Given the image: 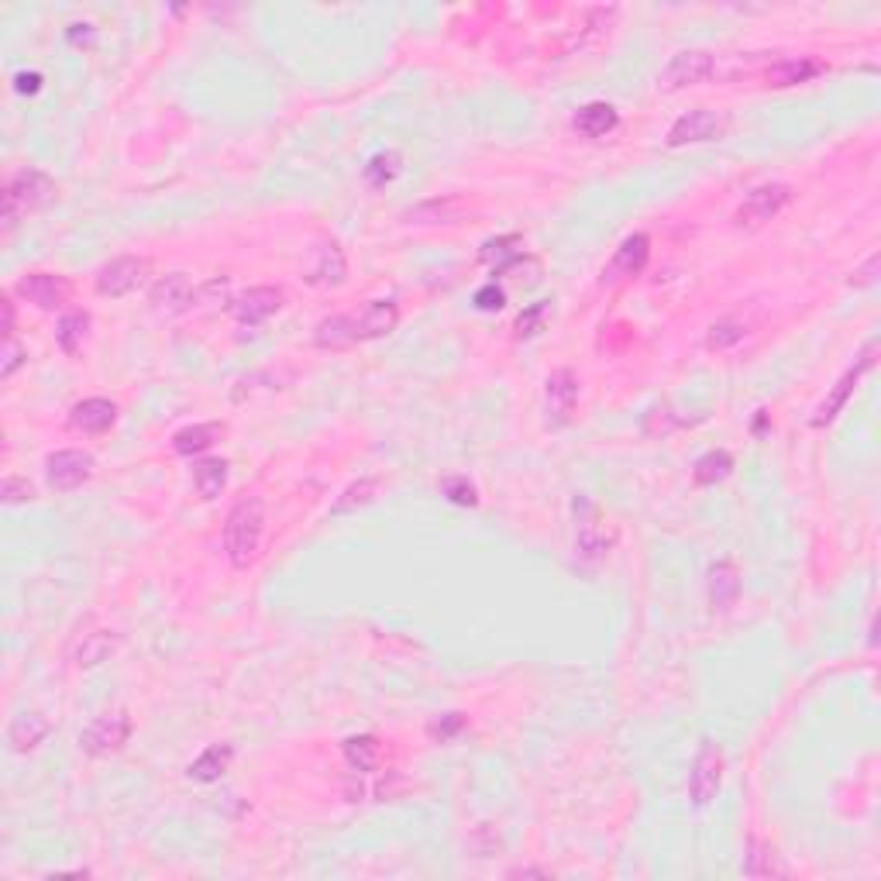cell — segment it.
<instances>
[{"mask_svg": "<svg viewBox=\"0 0 881 881\" xmlns=\"http://www.w3.org/2000/svg\"><path fill=\"white\" fill-rule=\"evenodd\" d=\"M265 530V503L259 496H245L231 506L228 520H224V555L235 568H248L259 555Z\"/></svg>", "mask_w": 881, "mask_h": 881, "instance_id": "6da1fadb", "label": "cell"}, {"mask_svg": "<svg viewBox=\"0 0 881 881\" xmlns=\"http://www.w3.org/2000/svg\"><path fill=\"white\" fill-rule=\"evenodd\" d=\"M52 197H56V179L45 176L42 169H18L4 186V235H11L21 217L42 210Z\"/></svg>", "mask_w": 881, "mask_h": 881, "instance_id": "7a4b0ae2", "label": "cell"}, {"mask_svg": "<svg viewBox=\"0 0 881 881\" xmlns=\"http://www.w3.org/2000/svg\"><path fill=\"white\" fill-rule=\"evenodd\" d=\"M613 548V527L603 520L596 503H589L586 496L575 500V551L586 561L606 558Z\"/></svg>", "mask_w": 881, "mask_h": 881, "instance_id": "3957f363", "label": "cell"}, {"mask_svg": "<svg viewBox=\"0 0 881 881\" xmlns=\"http://www.w3.org/2000/svg\"><path fill=\"white\" fill-rule=\"evenodd\" d=\"M789 204H792V186L761 183V186H754V190L744 197V204L737 207V224L740 228H761V224L775 221Z\"/></svg>", "mask_w": 881, "mask_h": 881, "instance_id": "277c9868", "label": "cell"}, {"mask_svg": "<svg viewBox=\"0 0 881 881\" xmlns=\"http://www.w3.org/2000/svg\"><path fill=\"white\" fill-rule=\"evenodd\" d=\"M131 737V716L124 709H114V713H104L90 723L80 734V747L90 754V758H107V754L121 751Z\"/></svg>", "mask_w": 881, "mask_h": 881, "instance_id": "5b68a950", "label": "cell"}, {"mask_svg": "<svg viewBox=\"0 0 881 881\" xmlns=\"http://www.w3.org/2000/svg\"><path fill=\"white\" fill-rule=\"evenodd\" d=\"M716 73V56L706 49H682L668 59V66L661 69L658 83L665 90H682V87H696V83H706L709 76Z\"/></svg>", "mask_w": 881, "mask_h": 881, "instance_id": "8992f818", "label": "cell"}, {"mask_svg": "<svg viewBox=\"0 0 881 881\" xmlns=\"http://www.w3.org/2000/svg\"><path fill=\"white\" fill-rule=\"evenodd\" d=\"M152 272V262L138 259V255H121V259H111L104 269L97 272V293L111 296V300H121V296L135 293L138 286L148 279Z\"/></svg>", "mask_w": 881, "mask_h": 881, "instance_id": "52a82bcc", "label": "cell"}, {"mask_svg": "<svg viewBox=\"0 0 881 881\" xmlns=\"http://www.w3.org/2000/svg\"><path fill=\"white\" fill-rule=\"evenodd\" d=\"M720 782H723V751H720V744L706 740V744L699 747L696 761H692V771H689L692 806H709V802L716 799V792H720Z\"/></svg>", "mask_w": 881, "mask_h": 881, "instance_id": "ba28073f", "label": "cell"}, {"mask_svg": "<svg viewBox=\"0 0 881 881\" xmlns=\"http://www.w3.org/2000/svg\"><path fill=\"white\" fill-rule=\"evenodd\" d=\"M575 403H579V379H575L572 369H555L544 382V424L551 431L565 427L575 413Z\"/></svg>", "mask_w": 881, "mask_h": 881, "instance_id": "9c48e42d", "label": "cell"}, {"mask_svg": "<svg viewBox=\"0 0 881 881\" xmlns=\"http://www.w3.org/2000/svg\"><path fill=\"white\" fill-rule=\"evenodd\" d=\"M93 455H87V451H76V448H66V451H56V455L45 458V482H49L52 493H73V489H80L83 482L93 475Z\"/></svg>", "mask_w": 881, "mask_h": 881, "instance_id": "30bf717a", "label": "cell"}, {"mask_svg": "<svg viewBox=\"0 0 881 881\" xmlns=\"http://www.w3.org/2000/svg\"><path fill=\"white\" fill-rule=\"evenodd\" d=\"M14 293L35 303L38 310H62L73 296V286H69L66 276H56V272H25L14 283Z\"/></svg>", "mask_w": 881, "mask_h": 881, "instance_id": "8fae6325", "label": "cell"}, {"mask_svg": "<svg viewBox=\"0 0 881 881\" xmlns=\"http://www.w3.org/2000/svg\"><path fill=\"white\" fill-rule=\"evenodd\" d=\"M647 259H651V238L637 231V235H630V238L620 241V248L613 252V259L606 262V269H603V276H599V283H603V286L627 283V279L641 276Z\"/></svg>", "mask_w": 881, "mask_h": 881, "instance_id": "7c38bea8", "label": "cell"}, {"mask_svg": "<svg viewBox=\"0 0 881 881\" xmlns=\"http://www.w3.org/2000/svg\"><path fill=\"white\" fill-rule=\"evenodd\" d=\"M148 303H152V310L159 317H179V314H186V310H193L197 290H193L186 272H169V276H162L159 283L152 286Z\"/></svg>", "mask_w": 881, "mask_h": 881, "instance_id": "4fadbf2b", "label": "cell"}, {"mask_svg": "<svg viewBox=\"0 0 881 881\" xmlns=\"http://www.w3.org/2000/svg\"><path fill=\"white\" fill-rule=\"evenodd\" d=\"M345 276H348V262L341 245L338 241H321V245L310 252L303 279H307L310 286H317V290H334V286L345 283Z\"/></svg>", "mask_w": 881, "mask_h": 881, "instance_id": "5bb4252c", "label": "cell"}, {"mask_svg": "<svg viewBox=\"0 0 881 881\" xmlns=\"http://www.w3.org/2000/svg\"><path fill=\"white\" fill-rule=\"evenodd\" d=\"M348 324H352V338L358 341H376L386 338L389 331H396L400 324V307L393 300H372L365 303L358 314H348Z\"/></svg>", "mask_w": 881, "mask_h": 881, "instance_id": "9a60e30c", "label": "cell"}, {"mask_svg": "<svg viewBox=\"0 0 881 881\" xmlns=\"http://www.w3.org/2000/svg\"><path fill=\"white\" fill-rule=\"evenodd\" d=\"M875 355H878V341H868V348H864V352L857 355V365H851V369L844 372V379H840L837 386H833V393L826 396V400H823V407L816 410V417H813V427H826V424H830V420H837V413L844 410L847 396L854 393L857 379H861L864 372H868L871 365H875Z\"/></svg>", "mask_w": 881, "mask_h": 881, "instance_id": "2e32d148", "label": "cell"}, {"mask_svg": "<svg viewBox=\"0 0 881 881\" xmlns=\"http://www.w3.org/2000/svg\"><path fill=\"white\" fill-rule=\"evenodd\" d=\"M723 131V118L709 107H696V111L682 114L672 128H668V148H682V145H696V142H709Z\"/></svg>", "mask_w": 881, "mask_h": 881, "instance_id": "e0dca14e", "label": "cell"}, {"mask_svg": "<svg viewBox=\"0 0 881 881\" xmlns=\"http://www.w3.org/2000/svg\"><path fill=\"white\" fill-rule=\"evenodd\" d=\"M279 307H283V290H276V286H252L238 300H231V314L248 327L269 321L272 314H279Z\"/></svg>", "mask_w": 881, "mask_h": 881, "instance_id": "ac0fdd59", "label": "cell"}, {"mask_svg": "<svg viewBox=\"0 0 881 881\" xmlns=\"http://www.w3.org/2000/svg\"><path fill=\"white\" fill-rule=\"evenodd\" d=\"M740 596V568L734 561H716L706 572V599L713 613H727Z\"/></svg>", "mask_w": 881, "mask_h": 881, "instance_id": "d6986e66", "label": "cell"}, {"mask_svg": "<svg viewBox=\"0 0 881 881\" xmlns=\"http://www.w3.org/2000/svg\"><path fill=\"white\" fill-rule=\"evenodd\" d=\"M820 73H826V62L820 59H809V56H789V59H778L768 66V73H764V80H768V87H799V83H809L816 80Z\"/></svg>", "mask_w": 881, "mask_h": 881, "instance_id": "ffe728a7", "label": "cell"}, {"mask_svg": "<svg viewBox=\"0 0 881 881\" xmlns=\"http://www.w3.org/2000/svg\"><path fill=\"white\" fill-rule=\"evenodd\" d=\"M114 420H118V407H114L111 400H104V396H90V400L76 403L73 413H69V424H73L76 431H83V434L111 431Z\"/></svg>", "mask_w": 881, "mask_h": 881, "instance_id": "44dd1931", "label": "cell"}, {"mask_svg": "<svg viewBox=\"0 0 881 881\" xmlns=\"http://www.w3.org/2000/svg\"><path fill=\"white\" fill-rule=\"evenodd\" d=\"M617 124H620L617 107L603 104V100H592V104L579 107V114L572 118V128L579 131L582 138H589V142H599V138H606L613 128H617Z\"/></svg>", "mask_w": 881, "mask_h": 881, "instance_id": "7402d4cb", "label": "cell"}, {"mask_svg": "<svg viewBox=\"0 0 881 881\" xmlns=\"http://www.w3.org/2000/svg\"><path fill=\"white\" fill-rule=\"evenodd\" d=\"M49 730L52 723L45 720L42 713H21L18 720L11 723V730H7V740H11L14 751L25 754V751H35V747L49 737Z\"/></svg>", "mask_w": 881, "mask_h": 881, "instance_id": "603a6c76", "label": "cell"}, {"mask_svg": "<svg viewBox=\"0 0 881 881\" xmlns=\"http://www.w3.org/2000/svg\"><path fill=\"white\" fill-rule=\"evenodd\" d=\"M231 758H235V747H231V744H214V747H207L197 761H190L186 775H190L193 782H217V778L228 771Z\"/></svg>", "mask_w": 881, "mask_h": 881, "instance_id": "cb8c5ba5", "label": "cell"}, {"mask_svg": "<svg viewBox=\"0 0 881 881\" xmlns=\"http://www.w3.org/2000/svg\"><path fill=\"white\" fill-rule=\"evenodd\" d=\"M193 486H197L200 500H217L228 486V462L224 458H204L193 465Z\"/></svg>", "mask_w": 881, "mask_h": 881, "instance_id": "d4e9b609", "label": "cell"}, {"mask_svg": "<svg viewBox=\"0 0 881 881\" xmlns=\"http://www.w3.org/2000/svg\"><path fill=\"white\" fill-rule=\"evenodd\" d=\"M224 434V424H193L173 434V451L176 455H204V451Z\"/></svg>", "mask_w": 881, "mask_h": 881, "instance_id": "484cf974", "label": "cell"}, {"mask_svg": "<svg viewBox=\"0 0 881 881\" xmlns=\"http://www.w3.org/2000/svg\"><path fill=\"white\" fill-rule=\"evenodd\" d=\"M114 647H118V637H114L111 630H93V634H83V641L73 651V658L80 668H93V665H100V661H107V654H111Z\"/></svg>", "mask_w": 881, "mask_h": 881, "instance_id": "4316f807", "label": "cell"}, {"mask_svg": "<svg viewBox=\"0 0 881 881\" xmlns=\"http://www.w3.org/2000/svg\"><path fill=\"white\" fill-rule=\"evenodd\" d=\"M87 327H90V314L87 310H69V314L59 317L56 327V341L66 355H76L83 348V338H87Z\"/></svg>", "mask_w": 881, "mask_h": 881, "instance_id": "83f0119b", "label": "cell"}, {"mask_svg": "<svg viewBox=\"0 0 881 881\" xmlns=\"http://www.w3.org/2000/svg\"><path fill=\"white\" fill-rule=\"evenodd\" d=\"M341 751H345L348 768H355V771H376L379 768V740L372 734L348 737L345 744H341Z\"/></svg>", "mask_w": 881, "mask_h": 881, "instance_id": "f1b7e54d", "label": "cell"}, {"mask_svg": "<svg viewBox=\"0 0 881 881\" xmlns=\"http://www.w3.org/2000/svg\"><path fill=\"white\" fill-rule=\"evenodd\" d=\"M730 472H734V458H730L727 451H706V455L692 465L696 486H716V482H723Z\"/></svg>", "mask_w": 881, "mask_h": 881, "instance_id": "f546056e", "label": "cell"}, {"mask_svg": "<svg viewBox=\"0 0 881 881\" xmlns=\"http://www.w3.org/2000/svg\"><path fill=\"white\" fill-rule=\"evenodd\" d=\"M482 262H489L496 272H510L513 265L520 262V238L517 235L489 238L486 245H482Z\"/></svg>", "mask_w": 881, "mask_h": 881, "instance_id": "4dcf8cb0", "label": "cell"}, {"mask_svg": "<svg viewBox=\"0 0 881 881\" xmlns=\"http://www.w3.org/2000/svg\"><path fill=\"white\" fill-rule=\"evenodd\" d=\"M400 152H379L369 159V166L362 169L365 183L372 186V190H382V186H389L396 176H400Z\"/></svg>", "mask_w": 881, "mask_h": 881, "instance_id": "1f68e13d", "label": "cell"}, {"mask_svg": "<svg viewBox=\"0 0 881 881\" xmlns=\"http://www.w3.org/2000/svg\"><path fill=\"white\" fill-rule=\"evenodd\" d=\"M744 334H747L744 321H737V317H723V321H716L706 331V348L709 352H727V348H734L744 341Z\"/></svg>", "mask_w": 881, "mask_h": 881, "instance_id": "d6a6232c", "label": "cell"}, {"mask_svg": "<svg viewBox=\"0 0 881 881\" xmlns=\"http://www.w3.org/2000/svg\"><path fill=\"white\" fill-rule=\"evenodd\" d=\"M376 489H379L376 479H358V482H352V486H348L345 493L334 500L331 513H334V517H341V513H352V510H358V506H369L372 500H376Z\"/></svg>", "mask_w": 881, "mask_h": 881, "instance_id": "836d02e7", "label": "cell"}, {"mask_svg": "<svg viewBox=\"0 0 881 881\" xmlns=\"http://www.w3.org/2000/svg\"><path fill=\"white\" fill-rule=\"evenodd\" d=\"M744 875L751 878H764V875H775V851H771L764 840L751 837L747 840V854H744Z\"/></svg>", "mask_w": 881, "mask_h": 881, "instance_id": "e575fe53", "label": "cell"}, {"mask_svg": "<svg viewBox=\"0 0 881 881\" xmlns=\"http://www.w3.org/2000/svg\"><path fill=\"white\" fill-rule=\"evenodd\" d=\"M465 713H444V716H434L431 723H427V734H431V740H438V744H448V740H455L458 734L465 730Z\"/></svg>", "mask_w": 881, "mask_h": 881, "instance_id": "d590c367", "label": "cell"}, {"mask_svg": "<svg viewBox=\"0 0 881 881\" xmlns=\"http://www.w3.org/2000/svg\"><path fill=\"white\" fill-rule=\"evenodd\" d=\"M548 310H551V303L548 300H541V303H534V307H527L524 314L517 317V338H534V334H541L544 331V321H548Z\"/></svg>", "mask_w": 881, "mask_h": 881, "instance_id": "8d00e7d4", "label": "cell"}, {"mask_svg": "<svg viewBox=\"0 0 881 881\" xmlns=\"http://www.w3.org/2000/svg\"><path fill=\"white\" fill-rule=\"evenodd\" d=\"M441 493L448 496L451 503H458V506H475V503H479V493H475L469 475H451V479H444Z\"/></svg>", "mask_w": 881, "mask_h": 881, "instance_id": "74e56055", "label": "cell"}, {"mask_svg": "<svg viewBox=\"0 0 881 881\" xmlns=\"http://www.w3.org/2000/svg\"><path fill=\"white\" fill-rule=\"evenodd\" d=\"M0 500H4L7 506H14V503H28V500H31V486H28V479H21V475H7V479L0 482Z\"/></svg>", "mask_w": 881, "mask_h": 881, "instance_id": "f35d334b", "label": "cell"}, {"mask_svg": "<svg viewBox=\"0 0 881 881\" xmlns=\"http://www.w3.org/2000/svg\"><path fill=\"white\" fill-rule=\"evenodd\" d=\"M21 365H25V348H21L14 338H7V345H4V362H0V376L11 379L14 372L21 369Z\"/></svg>", "mask_w": 881, "mask_h": 881, "instance_id": "ab89813d", "label": "cell"}, {"mask_svg": "<svg viewBox=\"0 0 881 881\" xmlns=\"http://www.w3.org/2000/svg\"><path fill=\"white\" fill-rule=\"evenodd\" d=\"M506 303V293L496 283H486L482 290H475V307L479 310H500Z\"/></svg>", "mask_w": 881, "mask_h": 881, "instance_id": "60d3db41", "label": "cell"}, {"mask_svg": "<svg viewBox=\"0 0 881 881\" xmlns=\"http://www.w3.org/2000/svg\"><path fill=\"white\" fill-rule=\"evenodd\" d=\"M878 265H881V255L875 252L868 262L861 265V269L854 272V276H851V283H854V286H871V283H875V279H878Z\"/></svg>", "mask_w": 881, "mask_h": 881, "instance_id": "b9f144b4", "label": "cell"}, {"mask_svg": "<svg viewBox=\"0 0 881 881\" xmlns=\"http://www.w3.org/2000/svg\"><path fill=\"white\" fill-rule=\"evenodd\" d=\"M14 90H18V93H38V90H42V76H38V73H18V76H14Z\"/></svg>", "mask_w": 881, "mask_h": 881, "instance_id": "7bdbcfd3", "label": "cell"}, {"mask_svg": "<svg viewBox=\"0 0 881 881\" xmlns=\"http://www.w3.org/2000/svg\"><path fill=\"white\" fill-rule=\"evenodd\" d=\"M66 38H69V42H73V45H80V42H93V25H69Z\"/></svg>", "mask_w": 881, "mask_h": 881, "instance_id": "ee69618b", "label": "cell"}, {"mask_svg": "<svg viewBox=\"0 0 881 881\" xmlns=\"http://www.w3.org/2000/svg\"><path fill=\"white\" fill-rule=\"evenodd\" d=\"M0 307H4V338H14V303L7 293H4V300H0Z\"/></svg>", "mask_w": 881, "mask_h": 881, "instance_id": "f6af8a7d", "label": "cell"}, {"mask_svg": "<svg viewBox=\"0 0 881 881\" xmlns=\"http://www.w3.org/2000/svg\"><path fill=\"white\" fill-rule=\"evenodd\" d=\"M510 878H548V871L544 868H513Z\"/></svg>", "mask_w": 881, "mask_h": 881, "instance_id": "bcb514c9", "label": "cell"}]
</instances>
